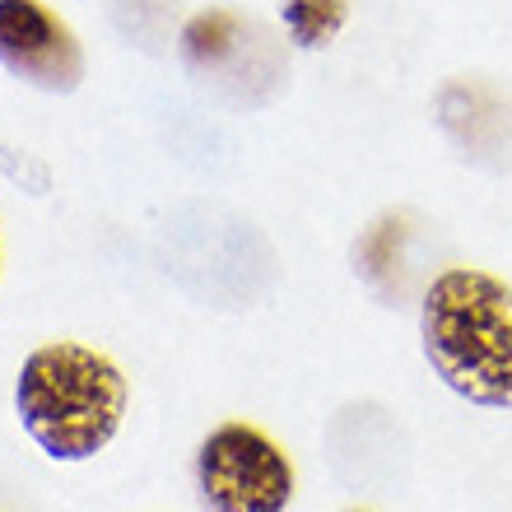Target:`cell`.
I'll list each match as a JSON object with an SVG mask.
<instances>
[{
	"label": "cell",
	"instance_id": "6da1fadb",
	"mask_svg": "<svg viewBox=\"0 0 512 512\" xmlns=\"http://www.w3.org/2000/svg\"><path fill=\"white\" fill-rule=\"evenodd\" d=\"M419 350L461 401L512 410V284L480 266H447L419 298Z\"/></svg>",
	"mask_w": 512,
	"mask_h": 512
},
{
	"label": "cell",
	"instance_id": "7a4b0ae2",
	"mask_svg": "<svg viewBox=\"0 0 512 512\" xmlns=\"http://www.w3.org/2000/svg\"><path fill=\"white\" fill-rule=\"evenodd\" d=\"M14 410L24 433L52 461H89L122 429L126 378L108 354L75 340H52L19 368Z\"/></svg>",
	"mask_w": 512,
	"mask_h": 512
},
{
	"label": "cell",
	"instance_id": "3957f363",
	"mask_svg": "<svg viewBox=\"0 0 512 512\" xmlns=\"http://www.w3.org/2000/svg\"><path fill=\"white\" fill-rule=\"evenodd\" d=\"M196 489L205 512H284L294 503V466L256 424L229 419L196 447Z\"/></svg>",
	"mask_w": 512,
	"mask_h": 512
},
{
	"label": "cell",
	"instance_id": "277c9868",
	"mask_svg": "<svg viewBox=\"0 0 512 512\" xmlns=\"http://www.w3.org/2000/svg\"><path fill=\"white\" fill-rule=\"evenodd\" d=\"M0 66L38 94H75L84 84V47L42 0H0Z\"/></svg>",
	"mask_w": 512,
	"mask_h": 512
},
{
	"label": "cell",
	"instance_id": "5b68a950",
	"mask_svg": "<svg viewBox=\"0 0 512 512\" xmlns=\"http://www.w3.org/2000/svg\"><path fill=\"white\" fill-rule=\"evenodd\" d=\"M345 0H284V28L298 47H326L345 24Z\"/></svg>",
	"mask_w": 512,
	"mask_h": 512
},
{
	"label": "cell",
	"instance_id": "8992f818",
	"mask_svg": "<svg viewBox=\"0 0 512 512\" xmlns=\"http://www.w3.org/2000/svg\"><path fill=\"white\" fill-rule=\"evenodd\" d=\"M345 512H368V508H345Z\"/></svg>",
	"mask_w": 512,
	"mask_h": 512
}]
</instances>
